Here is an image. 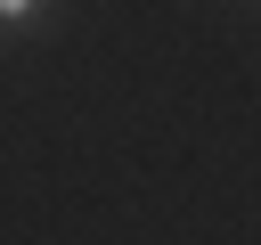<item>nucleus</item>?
<instances>
[{
    "mask_svg": "<svg viewBox=\"0 0 261 245\" xmlns=\"http://www.w3.org/2000/svg\"><path fill=\"white\" fill-rule=\"evenodd\" d=\"M41 8H49V0H0V24H33Z\"/></svg>",
    "mask_w": 261,
    "mask_h": 245,
    "instance_id": "obj_1",
    "label": "nucleus"
}]
</instances>
